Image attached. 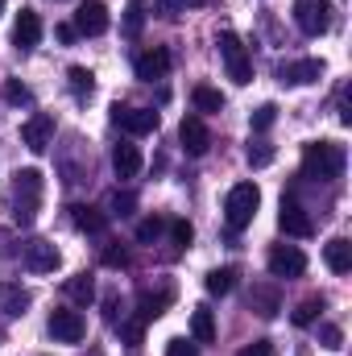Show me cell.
I'll list each match as a JSON object with an SVG mask.
<instances>
[{
  "label": "cell",
  "mask_w": 352,
  "mask_h": 356,
  "mask_svg": "<svg viewBox=\"0 0 352 356\" xmlns=\"http://www.w3.org/2000/svg\"><path fill=\"white\" fill-rule=\"evenodd\" d=\"M344 145L336 141H311L303 145V175L307 178H319V182H332V178L344 175Z\"/></svg>",
  "instance_id": "1"
},
{
  "label": "cell",
  "mask_w": 352,
  "mask_h": 356,
  "mask_svg": "<svg viewBox=\"0 0 352 356\" xmlns=\"http://www.w3.org/2000/svg\"><path fill=\"white\" fill-rule=\"evenodd\" d=\"M257 207H262V191H257V182H237V186L228 191V203H224V220H228V228H232V232L249 228L253 216H257Z\"/></svg>",
  "instance_id": "2"
},
{
  "label": "cell",
  "mask_w": 352,
  "mask_h": 356,
  "mask_svg": "<svg viewBox=\"0 0 352 356\" xmlns=\"http://www.w3.org/2000/svg\"><path fill=\"white\" fill-rule=\"evenodd\" d=\"M42 175L38 170H21L17 175V195H13V220L21 228H29L38 220V207H42Z\"/></svg>",
  "instance_id": "3"
},
{
  "label": "cell",
  "mask_w": 352,
  "mask_h": 356,
  "mask_svg": "<svg viewBox=\"0 0 352 356\" xmlns=\"http://www.w3.org/2000/svg\"><path fill=\"white\" fill-rule=\"evenodd\" d=\"M332 21H336V4H332V0H294V25H298L307 38L328 33Z\"/></svg>",
  "instance_id": "4"
},
{
  "label": "cell",
  "mask_w": 352,
  "mask_h": 356,
  "mask_svg": "<svg viewBox=\"0 0 352 356\" xmlns=\"http://www.w3.org/2000/svg\"><path fill=\"white\" fill-rule=\"evenodd\" d=\"M220 58H224V67H228V79L232 83H253V58H249V50H245V42L237 38V33H220Z\"/></svg>",
  "instance_id": "5"
},
{
  "label": "cell",
  "mask_w": 352,
  "mask_h": 356,
  "mask_svg": "<svg viewBox=\"0 0 352 356\" xmlns=\"http://www.w3.org/2000/svg\"><path fill=\"white\" fill-rule=\"evenodd\" d=\"M112 124L125 129L129 137H145V133L158 129V112L154 108H125V104H116L112 108Z\"/></svg>",
  "instance_id": "6"
},
{
  "label": "cell",
  "mask_w": 352,
  "mask_h": 356,
  "mask_svg": "<svg viewBox=\"0 0 352 356\" xmlns=\"http://www.w3.org/2000/svg\"><path fill=\"white\" fill-rule=\"evenodd\" d=\"M54 141V116L50 112H33L25 124H21V145L33 149V154H46Z\"/></svg>",
  "instance_id": "7"
},
{
  "label": "cell",
  "mask_w": 352,
  "mask_h": 356,
  "mask_svg": "<svg viewBox=\"0 0 352 356\" xmlns=\"http://www.w3.org/2000/svg\"><path fill=\"white\" fill-rule=\"evenodd\" d=\"M265 261H269V273H273V277H303V273H307V257H303V249H294V245H273Z\"/></svg>",
  "instance_id": "8"
},
{
  "label": "cell",
  "mask_w": 352,
  "mask_h": 356,
  "mask_svg": "<svg viewBox=\"0 0 352 356\" xmlns=\"http://www.w3.org/2000/svg\"><path fill=\"white\" fill-rule=\"evenodd\" d=\"M178 141H182V149H186L191 158H203V154L211 149V129L203 124V116H182Z\"/></svg>",
  "instance_id": "9"
},
{
  "label": "cell",
  "mask_w": 352,
  "mask_h": 356,
  "mask_svg": "<svg viewBox=\"0 0 352 356\" xmlns=\"http://www.w3.org/2000/svg\"><path fill=\"white\" fill-rule=\"evenodd\" d=\"M278 228L286 232V236H298V241H307V236H315V220L294 203V199H282V211H278Z\"/></svg>",
  "instance_id": "10"
},
{
  "label": "cell",
  "mask_w": 352,
  "mask_h": 356,
  "mask_svg": "<svg viewBox=\"0 0 352 356\" xmlns=\"http://www.w3.org/2000/svg\"><path fill=\"white\" fill-rule=\"evenodd\" d=\"M75 33H88V38H99L104 29H108V4L104 0H83L79 8H75Z\"/></svg>",
  "instance_id": "11"
},
{
  "label": "cell",
  "mask_w": 352,
  "mask_h": 356,
  "mask_svg": "<svg viewBox=\"0 0 352 356\" xmlns=\"http://www.w3.org/2000/svg\"><path fill=\"white\" fill-rule=\"evenodd\" d=\"M319 75H323V63H319V58H294V63H282V67H278V83H286V88L315 83Z\"/></svg>",
  "instance_id": "12"
},
{
  "label": "cell",
  "mask_w": 352,
  "mask_h": 356,
  "mask_svg": "<svg viewBox=\"0 0 352 356\" xmlns=\"http://www.w3.org/2000/svg\"><path fill=\"white\" fill-rule=\"evenodd\" d=\"M50 336L54 340H63V344H79L83 340V332H88V323H83V315L79 311H50Z\"/></svg>",
  "instance_id": "13"
},
{
  "label": "cell",
  "mask_w": 352,
  "mask_h": 356,
  "mask_svg": "<svg viewBox=\"0 0 352 356\" xmlns=\"http://www.w3.org/2000/svg\"><path fill=\"white\" fill-rule=\"evenodd\" d=\"M170 75V50L166 46H154L145 54H137V79L154 83V79H166Z\"/></svg>",
  "instance_id": "14"
},
{
  "label": "cell",
  "mask_w": 352,
  "mask_h": 356,
  "mask_svg": "<svg viewBox=\"0 0 352 356\" xmlns=\"http://www.w3.org/2000/svg\"><path fill=\"white\" fill-rule=\"evenodd\" d=\"M25 266L33 269V273H54V269L63 266V253L50 241H33V245H25Z\"/></svg>",
  "instance_id": "15"
},
{
  "label": "cell",
  "mask_w": 352,
  "mask_h": 356,
  "mask_svg": "<svg viewBox=\"0 0 352 356\" xmlns=\"http://www.w3.org/2000/svg\"><path fill=\"white\" fill-rule=\"evenodd\" d=\"M141 166H145V158H141V149H137L133 141L112 145V170H116V178H137Z\"/></svg>",
  "instance_id": "16"
},
{
  "label": "cell",
  "mask_w": 352,
  "mask_h": 356,
  "mask_svg": "<svg viewBox=\"0 0 352 356\" xmlns=\"http://www.w3.org/2000/svg\"><path fill=\"white\" fill-rule=\"evenodd\" d=\"M13 42H17L21 50H33V46L42 42V17H38L33 8H21V17H17V25H13Z\"/></svg>",
  "instance_id": "17"
},
{
  "label": "cell",
  "mask_w": 352,
  "mask_h": 356,
  "mask_svg": "<svg viewBox=\"0 0 352 356\" xmlns=\"http://www.w3.org/2000/svg\"><path fill=\"white\" fill-rule=\"evenodd\" d=\"M29 307V290L17 286V282H0V315L4 319H21Z\"/></svg>",
  "instance_id": "18"
},
{
  "label": "cell",
  "mask_w": 352,
  "mask_h": 356,
  "mask_svg": "<svg viewBox=\"0 0 352 356\" xmlns=\"http://www.w3.org/2000/svg\"><path fill=\"white\" fill-rule=\"evenodd\" d=\"M170 298H175V290H170V286H166V290H158V294H154V290H141V298H137V319H141V323L158 319V315L170 307Z\"/></svg>",
  "instance_id": "19"
},
{
  "label": "cell",
  "mask_w": 352,
  "mask_h": 356,
  "mask_svg": "<svg viewBox=\"0 0 352 356\" xmlns=\"http://www.w3.org/2000/svg\"><path fill=\"white\" fill-rule=\"evenodd\" d=\"M323 261H328V269H332V273H349V269H352V245H349V236L328 241V245H323Z\"/></svg>",
  "instance_id": "20"
},
{
  "label": "cell",
  "mask_w": 352,
  "mask_h": 356,
  "mask_svg": "<svg viewBox=\"0 0 352 356\" xmlns=\"http://www.w3.org/2000/svg\"><path fill=\"white\" fill-rule=\"evenodd\" d=\"M71 220H75L79 232H91V236H99V232L108 228V216H104L99 207H88V203H75V207H71Z\"/></svg>",
  "instance_id": "21"
},
{
  "label": "cell",
  "mask_w": 352,
  "mask_h": 356,
  "mask_svg": "<svg viewBox=\"0 0 352 356\" xmlns=\"http://www.w3.org/2000/svg\"><path fill=\"white\" fill-rule=\"evenodd\" d=\"M191 336H195L199 344H211V340H216V315H211L207 307H195V311H191Z\"/></svg>",
  "instance_id": "22"
},
{
  "label": "cell",
  "mask_w": 352,
  "mask_h": 356,
  "mask_svg": "<svg viewBox=\"0 0 352 356\" xmlns=\"http://www.w3.org/2000/svg\"><path fill=\"white\" fill-rule=\"evenodd\" d=\"M249 307H253L262 319H273V315H278V307H282V302H278V290H273V286H253Z\"/></svg>",
  "instance_id": "23"
},
{
  "label": "cell",
  "mask_w": 352,
  "mask_h": 356,
  "mask_svg": "<svg viewBox=\"0 0 352 356\" xmlns=\"http://www.w3.org/2000/svg\"><path fill=\"white\" fill-rule=\"evenodd\" d=\"M203 286H207V294H216V298H224V294H232V290H237V269H232V266H224V269H211Z\"/></svg>",
  "instance_id": "24"
},
{
  "label": "cell",
  "mask_w": 352,
  "mask_h": 356,
  "mask_svg": "<svg viewBox=\"0 0 352 356\" xmlns=\"http://www.w3.org/2000/svg\"><path fill=\"white\" fill-rule=\"evenodd\" d=\"M67 294H71V302H79V307H88L91 298H95V282H91L88 273H75V277L67 282Z\"/></svg>",
  "instance_id": "25"
},
{
  "label": "cell",
  "mask_w": 352,
  "mask_h": 356,
  "mask_svg": "<svg viewBox=\"0 0 352 356\" xmlns=\"http://www.w3.org/2000/svg\"><path fill=\"white\" fill-rule=\"evenodd\" d=\"M191 99H195L199 112H220V108H224V95L216 88H207V83H199V88L191 91Z\"/></svg>",
  "instance_id": "26"
},
{
  "label": "cell",
  "mask_w": 352,
  "mask_h": 356,
  "mask_svg": "<svg viewBox=\"0 0 352 356\" xmlns=\"http://www.w3.org/2000/svg\"><path fill=\"white\" fill-rule=\"evenodd\" d=\"M319 311H323V298H303V302L294 307V315H290V323H294V327H311Z\"/></svg>",
  "instance_id": "27"
},
{
  "label": "cell",
  "mask_w": 352,
  "mask_h": 356,
  "mask_svg": "<svg viewBox=\"0 0 352 356\" xmlns=\"http://www.w3.org/2000/svg\"><path fill=\"white\" fill-rule=\"evenodd\" d=\"M67 79H71V91H75L79 99L95 91V75H91L88 67H71V71H67Z\"/></svg>",
  "instance_id": "28"
},
{
  "label": "cell",
  "mask_w": 352,
  "mask_h": 356,
  "mask_svg": "<svg viewBox=\"0 0 352 356\" xmlns=\"http://www.w3.org/2000/svg\"><path fill=\"white\" fill-rule=\"evenodd\" d=\"M0 95H4L8 104H29V99H33V91L25 88V83H17V79H4V83H0Z\"/></svg>",
  "instance_id": "29"
},
{
  "label": "cell",
  "mask_w": 352,
  "mask_h": 356,
  "mask_svg": "<svg viewBox=\"0 0 352 356\" xmlns=\"http://www.w3.org/2000/svg\"><path fill=\"white\" fill-rule=\"evenodd\" d=\"M162 228H166V220L150 216V220H141V224H137V241H141V245H150V241H158V236H162Z\"/></svg>",
  "instance_id": "30"
},
{
  "label": "cell",
  "mask_w": 352,
  "mask_h": 356,
  "mask_svg": "<svg viewBox=\"0 0 352 356\" xmlns=\"http://www.w3.org/2000/svg\"><path fill=\"white\" fill-rule=\"evenodd\" d=\"M245 158H249V166H257V170H262V166H269V162H273V145H269V141H253Z\"/></svg>",
  "instance_id": "31"
},
{
  "label": "cell",
  "mask_w": 352,
  "mask_h": 356,
  "mask_svg": "<svg viewBox=\"0 0 352 356\" xmlns=\"http://www.w3.org/2000/svg\"><path fill=\"white\" fill-rule=\"evenodd\" d=\"M133 207H137V195L133 191H116L112 195V216H133Z\"/></svg>",
  "instance_id": "32"
},
{
  "label": "cell",
  "mask_w": 352,
  "mask_h": 356,
  "mask_svg": "<svg viewBox=\"0 0 352 356\" xmlns=\"http://www.w3.org/2000/svg\"><path fill=\"white\" fill-rule=\"evenodd\" d=\"M273 120H278V108H273V104H262V108L253 112V133H265V129H273Z\"/></svg>",
  "instance_id": "33"
},
{
  "label": "cell",
  "mask_w": 352,
  "mask_h": 356,
  "mask_svg": "<svg viewBox=\"0 0 352 356\" xmlns=\"http://www.w3.org/2000/svg\"><path fill=\"white\" fill-rule=\"evenodd\" d=\"M154 13H158V17H166V21H175V17L186 13V0H154Z\"/></svg>",
  "instance_id": "34"
},
{
  "label": "cell",
  "mask_w": 352,
  "mask_h": 356,
  "mask_svg": "<svg viewBox=\"0 0 352 356\" xmlns=\"http://www.w3.org/2000/svg\"><path fill=\"white\" fill-rule=\"evenodd\" d=\"M170 236H175L178 249H186V245H191V236H195V228H191L186 220H170Z\"/></svg>",
  "instance_id": "35"
},
{
  "label": "cell",
  "mask_w": 352,
  "mask_h": 356,
  "mask_svg": "<svg viewBox=\"0 0 352 356\" xmlns=\"http://www.w3.org/2000/svg\"><path fill=\"white\" fill-rule=\"evenodd\" d=\"M319 340H323V348H340V344H344V332H340L336 323H323V327H319Z\"/></svg>",
  "instance_id": "36"
},
{
  "label": "cell",
  "mask_w": 352,
  "mask_h": 356,
  "mask_svg": "<svg viewBox=\"0 0 352 356\" xmlns=\"http://www.w3.org/2000/svg\"><path fill=\"white\" fill-rule=\"evenodd\" d=\"M104 266L108 269H129V253L112 245V249H104Z\"/></svg>",
  "instance_id": "37"
},
{
  "label": "cell",
  "mask_w": 352,
  "mask_h": 356,
  "mask_svg": "<svg viewBox=\"0 0 352 356\" xmlns=\"http://www.w3.org/2000/svg\"><path fill=\"white\" fill-rule=\"evenodd\" d=\"M141 327H145L141 319H133V323H120V336L129 340V348H133V353H137V344H141Z\"/></svg>",
  "instance_id": "38"
},
{
  "label": "cell",
  "mask_w": 352,
  "mask_h": 356,
  "mask_svg": "<svg viewBox=\"0 0 352 356\" xmlns=\"http://www.w3.org/2000/svg\"><path fill=\"white\" fill-rule=\"evenodd\" d=\"M237 356H273V344L269 340H253V344H245Z\"/></svg>",
  "instance_id": "39"
},
{
  "label": "cell",
  "mask_w": 352,
  "mask_h": 356,
  "mask_svg": "<svg viewBox=\"0 0 352 356\" xmlns=\"http://www.w3.org/2000/svg\"><path fill=\"white\" fill-rule=\"evenodd\" d=\"M166 356H199V348L186 344V340H170V344H166Z\"/></svg>",
  "instance_id": "40"
},
{
  "label": "cell",
  "mask_w": 352,
  "mask_h": 356,
  "mask_svg": "<svg viewBox=\"0 0 352 356\" xmlns=\"http://www.w3.org/2000/svg\"><path fill=\"white\" fill-rule=\"evenodd\" d=\"M54 38H58V42H75V25H58Z\"/></svg>",
  "instance_id": "41"
},
{
  "label": "cell",
  "mask_w": 352,
  "mask_h": 356,
  "mask_svg": "<svg viewBox=\"0 0 352 356\" xmlns=\"http://www.w3.org/2000/svg\"><path fill=\"white\" fill-rule=\"evenodd\" d=\"M0 17H4V0H0Z\"/></svg>",
  "instance_id": "42"
}]
</instances>
